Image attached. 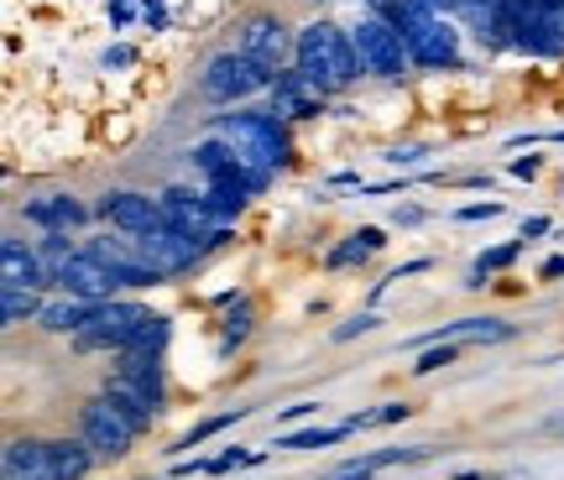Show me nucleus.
Instances as JSON below:
<instances>
[{
  "instance_id": "obj_24",
  "label": "nucleus",
  "mask_w": 564,
  "mask_h": 480,
  "mask_svg": "<svg viewBox=\"0 0 564 480\" xmlns=\"http://www.w3.org/2000/svg\"><path fill=\"white\" fill-rule=\"evenodd\" d=\"M53 460H58V480H84L89 470H95V449L84 439H53Z\"/></svg>"
},
{
  "instance_id": "obj_7",
  "label": "nucleus",
  "mask_w": 564,
  "mask_h": 480,
  "mask_svg": "<svg viewBox=\"0 0 564 480\" xmlns=\"http://www.w3.org/2000/svg\"><path fill=\"white\" fill-rule=\"evenodd\" d=\"M350 42H356V53H361L366 74H377V79H403L408 42L387 17H361L356 21V32H350Z\"/></svg>"
},
{
  "instance_id": "obj_40",
  "label": "nucleus",
  "mask_w": 564,
  "mask_h": 480,
  "mask_svg": "<svg viewBox=\"0 0 564 480\" xmlns=\"http://www.w3.org/2000/svg\"><path fill=\"white\" fill-rule=\"evenodd\" d=\"M105 63H116V68H126V63H137V53H131V47H110V53H105Z\"/></svg>"
},
{
  "instance_id": "obj_19",
  "label": "nucleus",
  "mask_w": 564,
  "mask_h": 480,
  "mask_svg": "<svg viewBox=\"0 0 564 480\" xmlns=\"http://www.w3.org/2000/svg\"><path fill=\"white\" fill-rule=\"evenodd\" d=\"M116 377L141 386L158 407H162V397H167V386H162V356H116Z\"/></svg>"
},
{
  "instance_id": "obj_36",
  "label": "nucleus",
  "mask_w": 564,
  "mask_h": 480,
  "mask_svg": "<svg viewBox=\"0 0 564 480\" xmlns=\"http://www.w3.org/2000/svg\"><path fill=\"white\" fill-rule=\"evenodd\" d=\"M423 157H429L423 146H398V152H387V162H392V167H413V162H423Z\"/></svg>"
},
{
  "instance_id": "obj_20",
  "label": "nucleus",
  "mask_w": 564,
  "mask_h": 480,
  "mask_svg": "<svg viewBox=\"0 0 564 480\" xmlns=\"http://www.w3.org/2000/svg\"><path fill=\"white\" fill-rule=\"evenodd\" d=\"M95 319V303H84V298H58V303H47L42 308V329L47 335H79L84 324Z\"/></svg>"
},
{
  "instance_id": "obj_25",
  "label": "nucleus",
  "mask_w": 564,
  "mask_h": 480,
  "mask_svg": "<svg viewBox=\"0 0 564 480\" xmlns=\"http://www.w3.org/2000/svg\"><path fill=\"white\" fill-rule=\"evenodd\" d=\"M345 434H356V428H350V423H329V428H299V434H278V449L308 455V449H329V444H340Z\"/></svg>"
},
{
  "instance_id": "obj_41",
  "label": "nucleus",
  "mask_w": 564,
  "mask_h": 480,
  "mask_svg": "<svg viewBox=\"0 0 564 480\" xmlns=\"http://www.w3.org/2000/svg\"><path fill=\"white\" fill-rule=\"evenodd\" d=\"M549 230H554V225H549V220H523V240H533V236H549Z\"/></svg>"
},
{
  "instance_id": "obj_30",
  "label": "nucleus",
  "mask_w": 564,
  "mask_h": 480,
  "mask_svg": "<svg viewBox=\"0 0 564 480\" xmlns=\"http://www.w3.org/2000/svg\"><path fill=\"white\" fill-rule=\"evenodd\" d=\"M251 324H257V314H251V303H236V314H230V319H225V356H230V350H236V345L246 340V335H251Z\"/></svg>"
},
{
  "instance_id": "obj_17",
  "label": "nucleus",
  "mask_w": 564,
  "mask_h": 480,
  "mask_svg": "<svg viewBox=\"0 0 564 480\" xmlns=\"http://www.w3.org/2000/svg\"><path fill=\"white\" fill-rule=\"evenodd\" d=\"M26 220L42 225V230H79V225L89 220V209H84L74 194H47V199L26 204Z\"/></svg>"
},
{
  "instance_id": "obj_22",
  "label": "nucleus",
  "mask_w": 564,
  "mask_h": 480,
  "mask_svg": "<svg viewBox=\"0 0 564 480\" xmlns=\"http://www.w3.org/2000/svg\"><path fill=\"white\" fill-rule=\"evenodd\" d=\"M188 157H194V167H199L204 178H220V173H236V167H246V162H241V152H236V146H230V141H225V137H209V141H199V146H194Z\"/></svg>"
},
{
  "instance_id": "obj_21",
  "label": "nucleus",
  "mask_w": 564,
  "mask_h": 480,
  "mask_svg": "<svg viewBox=\"0 0 564 480\" xmlns=\"http://www.w3.org/2000/svg\"><path fill=\"white\" fill-rule=\"evenodd\" d=\"M387 246V236L382 230H377V225H361V230H356V236H345V246H335V251H329V266H335V272H340V266H356V261H371L377 257V251H382Z\"/></svg>"
},
{
  "instance_id": "obj_26",
  "label": "nucleus",
  "mask_w": 564,
  "mask_h": 480,
  "mask_svg": "<svg viewBox=\"0 0 564 480\" xmlns=\"http://www.w3.org/2000/svg\"><path fill=\"white\" fill-rule=\"evenodd\" d=\"M523 246H528V240L518 236V240H507V246H497V251H481V257H476V266H470V287H486V277H491V272H502V266H512V261L523 257Z\"/></svg>"
},
{
  "instance_id": "obj_34",
  "label": "nucleus",
  "mask_w": 564,
  "mask_h": 480,
  "mask_svg": "<svg viewBox=\"0 0 564 480\" xmlns=\"http://www.w3.org/2000/svg\"><path fill=\"white\" fill-rule=\"evenodd\" d=\"M502 215V204L486 199V204H465V209H455V220H497Z\"/></svg>"
},
{
  "instance_id": "obj_32",
  "label": "nucleus",
  "mask_w": 564,
  "mask_h": 480,
  "mask_svg": "<svg viewBox=\"0 0 564 480\" xmlns=\"http://www.w3.org/2000/svg\"><path fill=\"white\" fill-rule=\"evenodd\" d=\"M262 449H225L220 460H209V476H225V470H241V465H257Z\"/></svg>"
},
{
  "instance_id": "obj_13",
  "label": "nucleus",
  "mask_w": 564,
  "mask_h": 480,
  "mask_svg": "<svg viewBox=\"0 0 564 480\" xmlns=\"http://www.w3.org/2000/svg\"><path fill=\"white\" fill-rule=\"evenodd\" d=\"M444 340H455V345H502L512 340V324L507 319H455V324H444V329H429V335H413V350H429V345H444Z\"/></svg>"
},
{
  "instance_id": "obj_16",
  "label": "nucleus",
  "mask_w": 564,
  "mask_h": 480,
  "mask_svg": "<svg viewBox=\"0 0 564 480\" xmlns=\"http://www.w3.org/2000/svg\"><path fill=\"white\" fill-rule=\"evenodd\" d=\"M0 277H6V287H47V266H42V257L26 246V240H17V236H6L0 240Z\"/></svg>"
},
{
  "instance_id": "obj_31",
  "label": "nucleus",
  "mask_w": 564,
  "mask_h": 480,
  "mask_svg": "<svg viewBox=\"0 0 564 480\" xmlns=\"http://www.w3.org/2000/svg\"><path fill=\"white\" fill-rule=\"evenodd\" d=\"M371 329H382V319H377V314L366 308V314H350V319H345L340 329L329 335V340H335V345H345V340H356V335H371Z\"/></svg>"
},
{
  "instance_id": "obj_12",
  "label": "nucleus",
  "mask_w": 564,
  "mask_h": 480,
  "mask_svg": "<svg viewBox=\"0 0 564 480\" xmlns=\"http://www.w3.org/2000/svg\"><path fill=\"white\" fill-rule=\"evenodd\" d=\"M137 240H141V257L152 261L162 277H178V272H188V266L204 257L199 240L183 236V230H173V225H162V230H152V236H137Z\"/></svg>"
},
{
  "instance_id": "obj_18",
  "label": "nucleus",
  "mask_w": 564,
  "mask_h": 480,
  "mask_svg": "<svg viewBox=\"0 0 564 480\" xmlns=\"http://www.w3.org/2000/svg\"><path fill=\"white\" fill-rule=\"evenodd\" d=\"M105 397L116 402V407H121L126 418L137 423V428H152V423H158V402L147 397V392H141V386H131V381L126 377H116V371H110V377H105Z\"/></svg>"
},
{
  "instance_id": "obj_29",
  "label": "nucleus",
  "mask_w": 564,
  "mask_h": 480,
  "mask_svg": "<svg viewBox=\"0 0 564 480\" xmlns=\"http://www.w3.org/2000/svg\"><path fill=\"white\" fill-rule=\"evenodd\" d=\"M455 360H460V345H455V340L429 345V350H419V366H413V377H434V371L455 366Z\"/></svg>"
},
{
  "instance_id": "obj_28",
  "label": "nucleus",
  "mask_w": 564,
  "mask_h": 480,
  "mask_svg": "<svg viewBox=\"0 0 564 480\" xmlns=\"http://www.w3.org/2000/svg\"><path fill=\"white\" fill-rule=\"evenodd\" d=\"M246 418V407H230V413H220V418H204V423H194L188 434H183L178 444H173V455H188V449H199L204 439H215V434H225L230 423H241Z\"/></svg>"
},
{
  "instance_id": "obj_14",
  "label": "nucleus",
  "mask_w": 564,
  "mask_h": 480,
  "mask_svg": "<svg viewBox=\"0 0 564 480\" xmlns=\"http://www.w3.org/2000/svg\"><path fill=\"white\" fill-rule=\"evenodd\" d=\"M6 480H58V460H53V444L42 439H11L0 455Z\"/></svg>"
},
{
  "instance_id": "obj_5",
  "label": "nucleus",
  "mask_w": 564,
  "mask_h": 480,
  "mask_svg": "<svg viewBox=\"0 0 564 480\" xmlns=\"http://www.w3.org/2000/svg\"><path fill=\"white\" fill-rule=\"evenodd\" d=\"M137 434H141V428L126 418V413L105 397V392H100V397H89L79 407V439L89 444L100 460H126V455H131V444H137Z\"/></svg>"
},
{
  "instance_id": "obj_27",
  "label": "nucleus",
  "mask_w": 564,
  "mask_h": 480,
  "mask_svg": "<svg viewBox=\"0 0 564 480\" xmlns=\"http://www.w3.org/2000/svg\"><path fill=\"white\" fill-rule=\"evenodd\" d=\"M167 335H173V324L162 319V314H152V319H147V324L137 329V335H131V345H126L121 356H162Z\"/></svg>"
},
{
  "instance_id": "obj_3",
  "label": "nucleus",
  "mask_w": 564,
  "mask_h": 480,
  "mask_svg": "<svg viewBox=\"0 0 564 480\" xmlns=\"http://www.w3.org/2000/svg\"><path fill=\"white\" fill-rule=\"evenodd\" d=\"M392 26L408 42V63H419V68H460V32L444 17L423 11L419 0H403V11L392 17Z\"/></svg>"
},
{
  "instance_id": "obj_42",
  "label": "nucleus",
  "mask_w": 564,
  "mask_h": 480,
  "mask_svg": "<svg viewBox=\"0 0 564 480\" xmlns=\"http://www.w3.org/2000/svg\"><path fill=\"white\" fill-rule=\"evenodd\" d=\"M147 21H152V26H162V21H167V11H162V0H147Z\"/></svg>"
},
{
  "instance_id": "obj_6",
  "label": "nucleus",
  "mask_w": 564,
  "mask_h": 480,
  "mask_svg": "<svg viewBox=\"0 0 564 480\" xmlns=\"http://www.w3.org/2000/svg\"><path fill=\"white\" fill-rule=\"evenodd\" d=\"M147 319H152V308L126 303V298H105V303H95V319L74 335V345H79V350H116V356H121Z\"/></svg>"
},
{
  "instance_id": "obj_39",
  "label": "nucleus",
  "mask_w": 564,
  "mask_h": 480,
  "mask_svg": "<svg viewBox=\"0 0 564 480\" xmlns=\"http://www.w3.org/2000/svg\"><path fill=\"white\" fill-rule=\"evenodd\" d=\"M539 277H544V282L564 277V257H549V261H544V266H539Z\"/></svg>"
},
{
  "instance_id": "obj_23",
  "label": "nucleus",
  "mask_w": 564,
  "mask_h": 480,
  "mask_svg": "<svg viewBox=\"0 0 564 480\" xmlns=\"http://www.w3.org/2000/svg\"><path fill=\"white\" fill-rule=\"evenodd\" d=\"M42 308L47 303L37 298V287H0V319H6V329H17L26 319H42Z\"/></svg>"
},
{
  "instance_id": "obj_2",
  "label": "nucleus",
  "mask_w": 564,
  "mask_h": 480,
  "mask_svg": "<svg viewBox=\"0 0 564 480\" xmlns=\"http://www.w3.org/2000/svg\"><path fill=\"white\" fill-rule=\"evenodd\" d=\"M215 137H225L236 152H241V162L251 167V173H278L282 162H288V131H282V116H272V110H241V116H220V126H215Z\"/></svg>"
},
{
  "instance_id": "obj_33",
  "label": "nucleus",
  "mask_w": 564,
  "mask_h": 480,
  "mask_svg": "<svg viewBox=\"0 0 564 480\" xmlns=\"http://www.w3.org/2000/svg\"><path fill=\"white\" fill-rule=\"evenodd\" d=\"M377 476V465H371V455H361V460H345L335 476H324V480H371Z\"/></svg>"
},
{
  "instance_id": "obj_35",
  "label": "nucleus",
  "mask_w": 564,
  "mask_h": 480,
  "mask_svg": "<svg viewBox=\"0 0 564 480\" xmlns=\"http://www.w3.org/2000/svg\"><path fill=\"white\" fill-rule=\"evenodd\" d=\"M429 266H434V261H429V257H419V261H403V266H398V272H392V277H387V282H377V293H387L392 282H403V277H419V272H429Z\"/></svg>"
},
{
  "instance_id": "obj_10",
  "label": "nucleus",
  "mask_w": 564,
  "mask_h": 480,
  "mask_svg": "<svg viewBox=\"0 0 564 480\" xmlns=\"http://www.w3.org/2000/svg\"><path fill=\"white\" fill-rule=\"evenodd\" d=\"M100 220H110L121 236H152V230L167 225V215H162V199H152V194L116 188V194H105L100 199Z\"/></svg>"
},
{
  "instance_id": "obj_11",
  "label": "nucleus",
  "mask_w": 564,
  "mask_h": 480,
  "mask_svg": "<svg viewBox=\"0 0 564 480\" xmlns=\"http://www.w3.org/2000/svg\"><path fill=\"white\" fill-rule=\"evenodd\" d=\"M236 53H246V58L262 63V68H282V63L299 53V37H293L278 17H251L241 26V47H236Z\"/></svg>"
},
{
  "instance_id": "obj_8",
  "label": "nucleus",
  "mask_w": 564,
  "mask_h": 480,
  "mask_svg": "<svg viewBox=\"0 0 564 480\" xmlns=\"http://www.w3.org/2000/svg\"><path fill=\"white\" fill-rule=\"evenodd\" d=\"M63 287V298H84V303H105L116 298L126 282L116 277V266H105L100 257H89V251H79V257H68L58 266V277H53Z\"/></svg>"
},
{
  "instance_id": "obj_38",
  "label": "nucleus",
  "mask_w": 564,
  "mask_h": 480,
  "mask_svg": "<svg viewBox=\"0 0 564 480\" xmlns=\"http://www.w3.org/2000/svg\"><path fill=\"white\" fill-rule=\"evenodd\" d=\"M539 167H544L539 157H518L512 162V178H539Z\"/></svg>"
},
{
  "instance_id": "obj_9",
  "label": "nucleus",
  "mask_w": 564,
  "mask_h": 480,
  "mask_svg": "<svg viewBox=\"0 0 564 480\" xmlns=\"http://www.w3.org/2000/svg\"><path fill=\"white\" fill-rule=\"evenodd\" d=\"M84 251H89V257H100L105 266H116V277L126 282V287H158V282H167L158 272V266H152V261L141 257V240L137 236H100V240H84Z\"/></svg>"
},
{
  "instance_id": "obj_4",
  "label": "nucleus",
  "mask_w": 564,
  "mask_h": 480,
  "mask_svg": "<svg viewBox=\"0 0 564 480\" xmlns=\"http://www.w3.org/2000/svg\"><path fill=\"white\" fill-rule=\"evenodd\" d=\"M278 79L272 68H262V63H251L246 53H220V58L204 63L199 74V95L215 105H236V100H251L257 89H267V84Z\"/></svg>"
},
{
  "instance_id": "obj_37",
  "label": "nucleus",
  "mask_w": 564,
  "mask_h": 480,
  "mask_svg": "<svg viewBox=\"0 0 564 480\" xmlns=\"http://www.w3.org/2000/svg\"><path fill=\"white\" fill-rule=\"evenodd\" d=\"M319 413V402H293V407H282V423H293V418H314Z\"/></svg>"
},
{
  "instance_id": "obj_1",
  "label": "nucleus",
  "mask_w": 564,
  "mask_h": 480,
  "mask_svg": "<svg viewBox=\"0 0 564 480\" xmlns=\"http://www.w3.org/2000/svg\"><path fill=\"white\" fill-rule=\"evenodd\" d=\"M293 63H299V74L314 84L319 95H340V89H350V84L366 74L350 32L335 26V21H308V26L299 32V53H293Z\"/></svg>"
},
{
  "instance_id": "obj_15",
  "label": "nucleus",
  "mask_w": 564,
  "mask_h": 480,
  "mask_svg": "<svg viewBox=\"0 0 564 480\" xmlns=\"http://www.w3.org/2000/svg\"><path fill=\"white\" fill-rule=\"evenodd\" d=\"M319 110H324V95L308 79H303L299 68L272 79V116H282V120H308V116H319Z\"/></svg>"
}]
</instances>
